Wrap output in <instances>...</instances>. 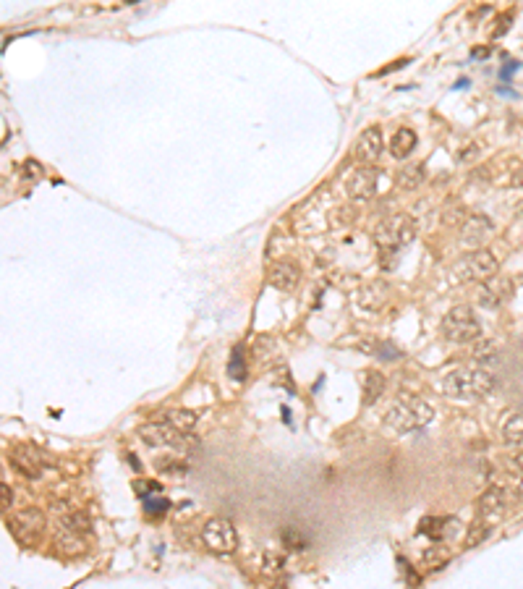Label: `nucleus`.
Here are the masks:
<instances>
[{
  "label": "nucleus",
  "instance_id": "obj_1",
  "mask_svg": "<svg viewBox=\"0 0 523 589\" xmlns=\"http://www.w3.org/2000/svg\"><path fill=\"white\" fill-rule=\"evenodd\" d=\"M495 385V377L482 367H460L445 375L443 390L450 398H482Z\"/></svg>",
  "mask_w": 523,
  "mask_h": 589
},
{
  "label": "nucleus",
  "instance_id": "obj_2",
  "mask_svg": "<svg viewBox=\"0 0 523 589\" xmlns=\"http://www.w3.org/2000/svg\"><path fill=\"white\" fill-rule=\"evenodd\" d=\"M435 409L421 398H398L385 414V424L395 432H413L432 424Z\"/></svg>",
  "mask_w": 523,
  "mask_h": 589
},
{
  "label": "nucleus",
  "instance_id": "obj_3",
  "mask_svg": "<svg viewBox=\"0 0 523 589\" xmlns=\"http://www.w3.org/2000/svg\"><path fill=\"white\" fill-rule=\"evenodd\" d=\"M6 526L14 534V540L32 548L42 540V534L48 529V516L40 509H21L6 516Z\"/></svg>",
  "mask_w": 523,
  "mask_h": 589
},
{
  "label": "nucleus",
  "instance_id": "obj_4",
  "mask_svg": "<svg viewBox=\"0 0 523 589\" xmlns=\"http://www.w3.org/2000/svg\"><path fill=\"white\" fill-rule=\"evenodd\" d=\"M497 270H500V262H497V257H495L492 251L474 249V251H468L466 257L458 259V262L453 265V281H458V283H479V281H487V278H492V275H497Z\"/></svg>",
  "mask_w": 523,
  "mask_h": 589
},
{
  "label": "nucleus",
  "instance_id": "obj_5",
  "mask_svg": "<svg viewBox=\"0 0 523 589\" xmlns=\"http://www.w3.org/2000/svg\"><path fill=\"white\" fill-rule=\"evenodd\" d=\"M443 335L450 343H474L482 335V325L474 317L471 307L466 304H458L453 307L443 320Z\"/></svg>",
  "mask_w": 523,
  "mask_h": 589
},
{
  "label": "nucleus",
  "instance_id": "obj_6",
  "mask_svg": "<svg viewBox=\"0 0 523 589\" xmlns=\"http://www.w3.org/2000/svg\"><path fill=\"white\" fill-rule=\"evenodd\" d=\"M416 220L411 215H390L387 220H382L377 228H374V241L382 246V249H401L406 244H411L416 239Z\"/></svg>",
  "mask_w": 523,
  "mask_h": 589
},
{
  "label": "nucleus",
  "instance_id": "obj_7",
  "mask_svg": "<svg viewBox=\"0 0 523 589\" xmlns=\"http://www.w3.org/2000/svg\"><path fill=\"white\" fill-rule=\"evenodd\" d=\"M201 542L212 553L228 556L238 548V534H236V526L228 518H209L207 524L201 526Z\"/></svg>",
  "mask_w": 523,
  "mask_h": 589
},
{
  "label": "nucleus",
  "instance_id": "obj_8",
  "mask_svg": "<svg viewBox=\"0 0 523 589\" xmlns=\"http://www.w3.org/2000/svg\"><path fill=\"white\" fill-rule=\"evenodd\" d=\"M379 176H382V173H379L374 165H366V162H364L361 168H356L354 173L348 176L346 194L351 197V199H356V202L371 199L379 189Z\"/></svg>",
  "mask_w": 523,
  "mask_h": 589
},
{
  "label": "nucleus",
  "instance_id": "obj_9",
  "mask_svg": "<svg viewBox=\"0 0 523 589\" xmlns=\"http://www.w3.org/2000/svg\"><path fill=\"white\" fill-rule=\"evenodd\" d=\"M137 432L147 445H157V448H181L186 440V432L176 429L168 422H149V424H142Z\"/></svg>",
  "mask_w": 523,
  "mask_h": 589
},
{
  "label": "nucleus",
  "instance_id": "obj_10",
  "mask_svg": "<svg viewBox=\"0 0 523 589\" xmlns=\"http://www.w3.org/2000/svg\"><path fill=\"white\" fill-rule=\"evenodd\" d=\"M267 281H270L273 288L282 291V293H290V291L298 286V281H301V270H298V265L290 262V259H278V262H273L270 270H267Z\"/></svg>",
  "mask_w": 523,
  "mask_h": 589
},
{
  "label": "nucleus",
  "instance_id": "obj_11",
  "mask_svg": "<svg viewBox=\"0 0 523 589\" xmlns=\"http://www.w3.org/2000/svg\"><path fill=\"white\" fill-rule=\"evenodd\" d=\"M505 511H507L505 490H500V487H490V490L479 498V511H476V516L482 518V521H487L490 526H495L500 518L505 516Z\"/></svg>",
  "mask_w": 523,
  "mask_h": 589
},
{
  "label": "nucleus",
  "instance_id": "obj_12",
  "mask_svg": "<svg viewBox=\"0 0 523 589\" xmlns=\"http://www.w3.org/2000/svg\"><path fill=\"white\" fill-rule=\"evenodd\" d=\"M9 461L14 464V469H16L19 474H24L26 479H37V476L42 474V461H40V453L34 451L32 445H14L9 453Z\"/></svg>",
  "mask_w": 523,
  "mask_h": 589
},
{
  "label": "nucleus",
  "instance_id": "obj_13",
  "mask_svg": "<svg viewBox=\"0 0 523 589\" xmlns=\"http://www.w3.org/2000/svg\"><path fill=\"white\" fill-rule=\"evenodd\" d=\"M356 157L361 162H366V165H371L374 160H379V155H382V150H385V139H382V131H379V126H369V129H364L361 134H359V139H356Z\"/></svg>",
  "mask_w": 523,
  "mask_h": 589
},
{
  "label": "nucleus",
  "instance_id": "obj_14",
  "mask_svg": "<svg viewBox=\"0 0 523 589\" xmlns=\"http://www.w3.org/2000/svg\"><path fill=\"white\" fill-rule=\"evenodd\" d=\"M510 291H513V286H510V281H507V278L492 275V278L482 281V286H479V304H482V307H487V309L500 307V304H502V301L510 296Z\"/></svg>",
  "mask_w": 523,
  "mask_h": 589
},
{
  "label": "nucleus",
  "instance_id": "obj_15",
  "mask_svg": "<svg viewBox=\"0 0 523 589\" xmlns=\"http://www.w3.org/2000/svg\"><path fill=\"white\" fill-rule=\"evenodd\" d=\"M356 299H359V307L366 309V312H379L387 304V299H390V286L385 281L364 283L359 293H356Z\"/></svg>",
  "mask_w": 523,
  "mask_h": 589
},
{
  "label": "nucleus",
  "instance_id": "obj_16",
  "mask_svg": "<svg viewBox=\"0 0 523 589\" xmlns=\"http://www.w3.org/2000/svg\"><path fill=\"white\" fill-rule=\"evenodd\" d=\"M492 234V223L484 215H471V218L460 226V244L466 249H479Z\"/></svg>",
  "mask_w": 523,
  "mask_h": 589
},
{
  "label": "nucleus",
  "instance_id": "obj_17",
  "mask_svg": "<svg viewBox=\"0 0 523 589\" xmlns=\"http://www.w3.org/2000/svg\"><path fill=\"white\" fill-rule=\"evenodd\" d=\"M416 131L408 129V126H401V129L395 131L393 139H390V155L393 157H398V160H406L413 150H416Z\"/></svg>",
  "mask_w": 523,
  "mask_h": 589
},
{
  "label": "nucleus",
  "instance_id": "obj_18",
  "mask_svg": "<svg viewBox=\"0 0 523 589\" xmlns=\"http://www.w3.org/2000/svg\"><path fill=\"white\" fill-rule=\"evenodd\" d=\"M385 393V375L377 370H366L364 372V404L371 406L377 404L379 398Z\"/></svg>",
  "mask_w": 523,
  "mask_h": 589
},
{
  "label": "nucleus",
  "instance_id": "obj_19",
  "mask_svg": "<svg viewBox=\"0 0 523 589\" xmlns=\"http://www.w3.org/2000/svg\"><path fill=\"white\" fill-rule=\"evenodd\" d=\"M418 529H421V534H427L429 540H445V537H448V534H453V529H455V521H453V518H424V521H421V526H418Z\"/></svg>",
  "mask_w": 523,
  "mask_h": 589
},
{
  "label": "nucleus",
  "instance_id": "obj_20",
  "mask_svg": "<svg viewBox=\"0 0 523 589\" xmlns=\"http://www.w3.org/2000/svg\"><path fill=\"white\" fill-rule=\"evenodd\" d=\"M502 437L510 445H523V412L507 414L502 422Z\"/></svg>",
  "mask_w": 523,
  "mask_h": 589
},
{
  "label": "nucleus",
  "instance_id": "obj_21",
  "mask_svg": "<svg viewBox=\"0 0 523 589\" xmlns=\"http://www.w3.org/2000/svg\"><path fill=\"white\" fill-rule=\"evenodd\" d=\"M58 545H60V550H63L65 556H81V553L87 550V545H84V540L79 537V532H73V529H68V526L60 529V534H58Z\"/></svg>",
  "mask_w": 523,
  "mask_h": 589
},
{
  "label": "nucleus",
  "instance_id": "obj_22",
  "mask_svg": "<svg viewBox=\"0 0 523 589\" xmlns=\"http://www.w3.org/2000/svg\"><path fill=\"white\" fill-rule=\"evenodd\" d=\"M165 422L189 435V432H194V427H196L199 417H196L194 412H189V409H176V412L165 414Z\"/></svg>",
  "mask_w": 523,
  "mask_h": 589
},
{
  "label": "nucleus",
  "instance_id": "obj_23",
  "mask_svg": "<svg viewBox=\"0 0 523 589\" xmlns=\"http://www.w3.org/2000/svg\"><path fill=\"white\" fill-rule=\"evenodd\" d=\"M448 561H450V550L443 548V545H432V548L424 553V558H421V565L429 568V571H437V568H443Z\"/></svg>",
  "mask_w": 523,
  "mask_h": 589
},
{
  "label": "nucleus",
  "instance_id": "obj_24",
  "mask_svg": "<svg viewBox=\"0 0 523 589\" xmlns=\"http://www.w3.org/2000/svg\"><path fill=\"white\" fill-rule=\"evenodd\" d=\"M421 181H424V170H421V165H408V168H401L398 170V176H395L398 189H416Z\"/></svg>",
  "mask_w": 523,
  "mask_h": 589
},
{
  "label": "nucleus",
  "instance_id": "obj_25",
  "mask_svg": "<svg viewBox=\"0 0 523 589\" xmlns=\"http://www.w3.org/2000/svg\"><path fill=\"white\" fill-rule=\"evenodd\" d=\"M490 529L492 526L487 524V521H482V518L476 516V521L471 524V529H468V534H466V548H476V545L490 534Z\"/></svg>",
  "mask_w": 523,
  "mask_h": 589
},
{
  "label": "nucleus",
  "instance_id": "obj_26",
  "mask_svg": "<svg viewBox=\"0 0 523 589\" xmlns=\"http://www.w3.org/2000/svg\"><path fill=\"white\" fill-rule=\"evenodd\" d=\"M282 542H285V545H290L293 550L309 548V537H306L301 529H296V526H288V529L282 532Z\"/></svg>",
  "mask_w": 523,
  "mask_h": 589
},
{
  "label": "nucleus",
  "instance_id": "obj_27",
  "mask_svg": "<svg viewBox=\"0 0 523 589\" xmlns=\"http://www.w3.org/2000/svg\"><path fill=\"white\" fill-rule=\"evenodd\" d=\"M63 526L84 534V532H89V516L87 514H81V511H73V514H68V516L63 518Z\"/></svg>",
  "mask_w": 523,
  "mask_h": 589
},
{
  "label": "nucleus",
  "instance_id": "obj_28",
  "mask_svg": "<svg viewBox=\"0 0 523 589\" xmlns=\"http://www.w3.org/2000/svg\"><path fill=\"white\" fill-rule=\"evenodd\" d=\"M228 375H231L233 380H243V375H246L241 348H233V354H231V362H228Z\"/></svg>",
  "mask_w": 523,
  "mask_h": 589
},
{
  "label": "nucleus",
  "instance_id": "obj_29",
  "mask_svg": "<svg viewBox=\"0 0 523 589\" xmlns=\"http://www.w3.org/2000/svg\"><path fill=\"white\" fill-rule=\"evenodd\" d=\"M168 509H170V503L165 501V498H149V495L144 498V514H147V516H154V514H157V516H162V514H165Z\"/></svg>",
  "mask_w": 523,
  "mask_h": 589
},
{
  "label": "nucleus",
  "instance_id": "obj_30",
  "mask_svg": "<svg viewBox=\"0 0 523 589\" xmlns=\"http://www.w3.org/2000/svg\"><path fill=\"white\" fill-rule=\"evenodd\" d=\"M134 490H137L142 498H147L149 493H154V490H160V484L157 482H149V479H142V482H137L134 484Z\"/></svg>",
  "mask_w": 523,
  "mask_h": 589
},
{
  "label": "nucleus",
  "instance_id": "obj_31",
  "mask_svg": "<svg viewBox=\"0 0 523 589\" xmlns=\"http://www.w3.org/2000/svg\"><path fill=\"white\" fill-rule=\"evenodd\" d=\"M518 68H521V63H518V61H513V63H507L505 68L500 71V79H502V81H507V79H510V76H513L515 71H518Z\"/></svg>",
  "mask_w": 523,
  "mask_h": 589
},
{
  "label": "nucleus",
  "instance_id": "obj_32",
  "mask_svg": "<svg viewBox=\"0 0 523 589\" xmlns=\"http://www.w3.org/2000/svg\"><path fill=\"white\" fill-rule=\"evenodd\" d=\"M0 490H3V509H9L11 503H14V493H11L9 482H3V484H0Z\"/></svg>",
  "mask_w": 523,
  "mask_h": 589
},
{
  "label": "nucleus",
  "instance_id": "obj_33",
  "mask_svg": "<svg viewBox=\"0 0 523 589\" xmlns=\"http://www.w3.org/2000/svg\"><path fill=\"white\" fill-rule=\"evenodd\" d=\"M513 466L518 469V471H523V453H518V456L513 459Z\"/></svg>",
  "mask_w": 523,
  "mask_h": 589
},
{
  "label": "nucleus",
  "instance_id": "obj_34",
  "mask_svg": "<svg viewBox=\"0 0 523 589\" xmlns=\"http://www.w3.org/2000/svg\"><path fill=\"white\" fill-rule=\"evenodd\" d=\"M513 181H515V186H518V189H523V168L518 170V173H515V178H513Z\"/></svg>",
  "mask_w": 523,
  "mask_h": 589
},
{
  "label": "nucleus",
  "instance_id": "obj_35",
  "mask_svg": "<svg viewBox=\"0 0 523 589\" xmlns=\"http://www.w3.org/2000/svg\"><path fill=\"white\" fill-rule=\"evenodd\" d=\"M466 87H468V79H458L453 84V89H466Z\"/></svg>",
  "mask_w": 523,
  "mask_h": 589
},
{
  "label": "nucleus",
  "instance_id": "obj_36",
  "mask_svg": "<svg viewBox=\"0 0 523 589\" xmlns=\"http://www.w3.org/2000/svg\"><path fill=\"white\" fill-rule=\"evenodd\" d=\"M518 498L523 501V482H521V487H518Z\"/></svg>",
  "mask_w": 523,
  "mask_h": 589
}]
</instances>
